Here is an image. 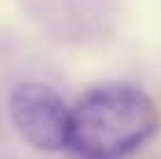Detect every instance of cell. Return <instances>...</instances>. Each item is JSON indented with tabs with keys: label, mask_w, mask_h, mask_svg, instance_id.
<instances>
[{
	"label": "cell",
	"mask_w": 161,
	"mask_h": 159,
	"mask_svg": "<svg viewBox=\"0 0 161 159\" xmlns=\"http://www.w3.org/2000/svg\"><path fill=\"white\" fill-rule=\"evenodd\" d=\"M157 129V103L140 87L110 82L75 103L68 147L82 159H121L145 145Z\"/></svg>",
	"instance_id": "6da1fadb"
},
{
	"label": "cell",
	"mask_w": 161,
	"mask_h": 159,
	"mask_svg": "<svg viewBox=\"0 0 161 159\" xmlns=\"http://www.w3.org/2000/svg\"><path fill=\"white\" fill-rule=\"evenodd\" d=\"M9 117L28 145L56 152L70 143L73 110L56 89L44 82H19L9 94Z\"/></svg>",
	"instance_id": "7a4b0ae2"
}]
</instances>
